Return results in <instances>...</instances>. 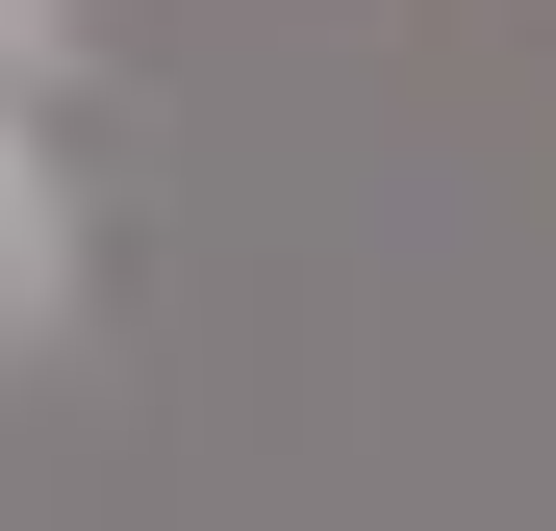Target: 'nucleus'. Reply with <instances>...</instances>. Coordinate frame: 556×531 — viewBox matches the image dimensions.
I'll use <instances>...</instances> for the list:
<instances>
[{"mask_svg":"<svg viewBox=\"0 0 556 531\" xmlns=\"http://www.w3.org/2000/svg\"><path fill=\"white\" fill-rule=\"evenodd\" d=\"M51 304H76V203H51L26 127H0V354H51Z\"/></svg>","mask_w":556,"mask_h":531,"instance_id":"1","label":"nucleus"},{"mask_svg":"<svg viewBox=\"0 0 556 531\" xmlns=\"http://www.w3.org/2000/svg\"><path fill=\"white\" fill-rule=\"evenodd\" d=\"M51 76H76V0H0V127L51 152Z\"/></svg>","mask_w":556,"mask_h":531,"instance_id":"2","label":"nucleus"}]
</instances>
